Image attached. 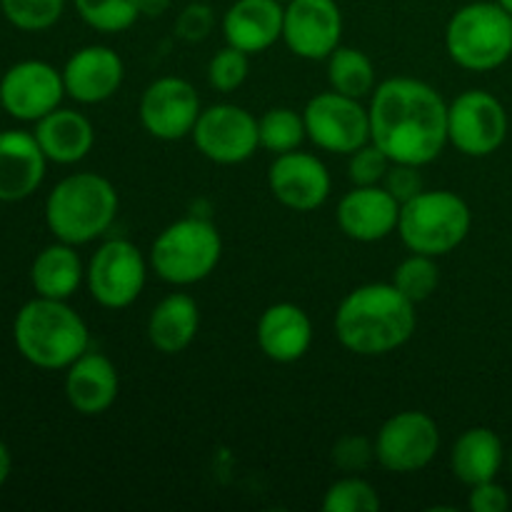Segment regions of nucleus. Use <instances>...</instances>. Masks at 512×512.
Masks as SVG:
<instances>
[{"instance_id":"obj_26","label":"nucleus","mask_w":512,"mask_h":512,"mask_svg":"<svg viewBox=\"0 0 512 512\" xmlns=\"http://www.w3.org/2000/svg\"><path fill=\"white\" fill-rule=\"evenodd\" d=\"M85 280V265L75 245L58 243L40 250L30 268V283L40 298L68 300L78 293Z\"/></svg>"},{"instance_id":"obj_29","label":"nucleus","mask_w":512,"mask_h":512,"mask_svg":"<svg viewBox=\"0 0 512 512\" xmlns=\"http://www.w3.org/2000/svg\"><path fill=\"white\" fill-rule=\"evenodd\" d=\"M80 20L98 33L118 35L133 28L140 13V0H73Z\"/></svg>"},{"instance_id":"obj_32","label":"nucleus","mask_w":512,"mask_h":512,"mask_svg":"<svg viewBox=\"0 0 512 512\" xmlns=\"http://www.w3.org/2000/svg\"><path fill=\"white\" fill-rule=\"evenodd\" d=\"M10 25L25 33L53 28L65 10V0H0Z\"/></svg>"},{"instance_id":"obj_18","label":"nucleus","mask_w":512,"mask_h":512,"mask_svg":"<svg viewBox=\"0 0 512 512\" xmlns=\"http://www.w3.org/2000/svg\"><path fill=\"white\" fill-rule=\"evenodd\" d=\"M125 80V63L110 45H85L63 68L68 98L80 105H100L113 98Z\"/></svg>"},{"instance_id":"obj_41","label":"nucleus","mask_w":512,"mask_h":512,"mask_svg":"<svg viewBox=\"0 0 512 512\" xmlns=\"http://www.w3.org/2000/svg\"><path fill=\"white\" fill-rule=\"evenodd\" d=\"M498 3H500V5H503V8H505V10H508V13L512 15V0H498Z\"/></svg>"},{"instance_id":"obj_8","label":"nucleus","mask_w":512,"mask_h":512,"mask_svg":"<svg viewBox=\"0 0 512 512\" xmlns=\"http://www.w3.org/2000/svg\"><path fill=\"white\" fill-rule=\"evenodd\" d=\"M150 260L125 238H110L100 245L85 268L88 293L100 308L125 310L140 298L148 283Z\"/></svg>"},{"instance_id":"obj_22","label":"nucleus","mask_w":512,"mask_h":512,"mask_svg":"<svg viewBox=\"0 0 512 512\" xmlns=\"http://www.w3.org/2000/svg\"><path fill=\"white\" fill-rule=\"evenodd\" d=\"M43 148L33 133L5 130L0 133V203H18L30 198L45 178Z\"/></svg>"},{"instance_id":"obj_10","label":"nucleus","mask_w":512,"mask_h":512,"mask_svg":"<svg viewBox=\"0 0 512 512\" xmlns=\"http://www.w3.org/2000/svg\"><path fill=\"white\" fill-rule=\"evenodd\" d=\"M308 140L325 153L350 155L370 143V113L363 100L325 90L303 108Z\"/></svg>"},{"instance_id":"obj_3","label":"nucleus","mask_w":512,"mask_h":512,"mask_svg":"<svg viewBox=\"0 0 512 512\" xmlns=\"http://www.w3.org/2000/svg\"><path fill=\"white\" fill-rule=\"evenodd\" d=\"M13 338L18 353L43 370H68L90 350V330L68 300L35 298L15 315Z\"/></svg>"},{"instance_id":"obj_44","label":"nucleus","mask_w":512,"mask_h":512,"mask_svg":"<svg viewBox=\"0 0 512 512\" xmlns=\"http://www.w3.org/2000/svg\"><path fill=\"white\" fill-rule=\"evenodd\" d=\"M280 3H288V0H280Z\"/></svg>"},{"instance_id":"obj_21","label":"nucleus","mask_w":512,"mask_h":512,"mask_svg":"<svg viewBox=\"0 0 512 512\" xmlns=\"http://www.w3.org/2000/svg\"><path fill=\"white\" fill-rule=\"evenodd\" d=\"M255 340L265 358L273 363H298L313 345V323L300 305L273 303L260 315Z\"/></svg>"},{"instance_id":"obj_19","label":"nucleus","mask_w":512,"mask_h":512,"mask_svg":"<svg viewBox=\"0 0 512 512\" xmlns=\"http://www.w3.org/2000/svg\"><path fill=\"white\" fill-rule=\"evenodd\" d=\"M120 395V375L113 360L103 353L80 355L65 373V398L75 413L85 418L108 413Z\"/></svg>"},{"instance_id":"obj_5","label":"nucleus","mask_w":512,"mask_h":512,"mask_svg":"<svg viewBox=\"0 0 512 512\" xmlns=\"http://www.w3.org/2000/svg\"><path fill=\"white\" fill-rule=\"evenodd\" d=\"M450 60L470 73H488L512 58V15L498 0H475L445 25Z\"/></svg>"},{"instance_id":"obj_42","label":"nucleus","mask_w":512,"mask_h":512,"mask_svg":"<svg viewBox=\"0 0 512 512\" xmlns=\"http://www.w3.org/2000/svg\"><path fill=\"white\" fill-rule=\"evenodd\" d=\"M508 468H510V475H512V450L508 453Z\"/></svg>"},{"instance_id":"obj_31","label":"nucleus","mask_w":512,"mask_h":512,"mask_svg":"<svg viewBox=\"0 0 512 512\" xmlns=\"http://www.w3.org/2000/svg\"><path fill=\"white\" fill-rule=\"evenodd\" d=\"M380 505L378 490L360 475L338 478L323 498L325 512H378Z\"/></svg>"},{"instance_id":"obj_39","label":"nucleus","mask_w":512,"mask_h":512,"mask_svg":"<svg viewBox=\"0 0 512 512\" xmlns=\"http://www.w3.org/2000/svg\"><path fill=\"white\" fill-rule=\"evenodd\" d=\"M170 5H173V0H140V13L145 18H158V15L168 13Z\"/></svg>"},{"instance_id":"obj_13","label":"nucleus","mask_w":512,"mask_h":512,"mask_svg":"<svg viewBox=\"0 0 512 512\" xmlns=\"http://www.w3.org/2000/svg\"><path fill=\"white\" fill-rule=\"evenodd\" d=\"M203 113V103L195 85L185 78L165 75L153 80L140 95L138 118L145 133L163 143H175L193 135Z\"/></svg>"},{"instance_id":"obj_20","label":"nucleus","mask_w":512,"mask_h":512,"mask_svg":"<svg viewBox=\"0 0 512 512\" xmlns=\"http://www.w3.org/2000/svg\"><path fill=\"white\" fill-rule=\"evenodd\" d=\"M285 3L280 0H235L223 15V38L248 55H260L283 40Z\"/></svg>"},{"instance_id":"obj_36","label":"nucleus","mask_w":512,"mask_h":512,"mask_svg":"<svg viewBox=\"0 0 512 512\" xmlns=\"http://www.w3.org/2000/svg\"><path fill=\"white\" fill-rule=\"evenodd\" d=\"M215 30V10L208 3H188L175 18V35L185 43H203Z\"/></svg>"},{"instance_id":"obj_7","label":"nucleus","mask_w":512,"mask_h":512,"mask_svg":"<svg viewBox=\"0 0 512 512\" xmlns=\"http://www.w3.org/2000/svg\"><path fill=\"white\" fill-rule=\"evenodd\" d=\"M470 228V205L453 190H423L400 208L398 235L410 253L443 258L465 243Z\"/></svg>"},{"instance_id":"obj_12","label":"nucleus","mask_w":512,"mask_h":512,"mask_svg":"<svg viewBox=\"0 0 512 512\" xmlns=\"http://www.w3.org/2000/svg\"><path fill=\"white\" fill-rule=\"evenodd\" d=\"M193 143L203 158L215 165H240L260 148L258 118L235 103L203 108L193 128Z\"/></svg>"},{"instance_id":"obj_6","label":"nucleus","mask_w":512,"mask_h":512,"mask_svg":"<svg viewBox=\"0 0 512 512\" xmlns=\"http://www.w3.org/2000/svg\"><path fill=\"white\" fill-rule=\"evenodd\" d=\"M223 258V235L208 218L188 215L158 233L150 245V268L160 280L188 288L213 275Z\"/></svg>"},{"instance_id":"obj_35","label":"nucleus","mask_w":512,"mask_h":512,"mask_svg":"<svg viewBox=\"0 0 512 512\" xmlns=\"http://www.w3.org/2000/svg\"><path fill=\"white\" fill-rule=\"evenodd\" d=\"M375 460V445L363 435H343L333 445V463L335 468L343 470L345 475H358L360 470L368 468Z\"/></svg>"},{"instance_id":"obj_11","label":"nucleus","mask_w":512,"mask_h":512,"mask_svg":"<svg viewBox=\"0 0 512 512\" xmlns=\"http://www.w3.org/2000/svg\"><path fill=\"white\" fill-rule=\"evenodd\" d=\"M375 460L388 473H420L440 450V428L433 415L423 410H403L380 425L373 440Z\"/></svg>"},{"instance_id":"obj_14","label":"nucleus","mask_w":512,"mask_h":512,"mask_svg":"<svg viewBox=\"0 0 512 512\" xmlns=\"http://www.w3.org/2000/svg\"><path fill=\"white\" fill-rule=\"evenodd\" d=\"M343 40V10L338 0H288L283 43L295 58L328 60Z\"/></svg>"},{"instance_id":"obj_33","label":"nucleus","mask_w":512,"mask_h":512,"mask_svg":"<svg viewBox=\"0 0 512 512\" xmlns=\"http://www.w3.org/2000/svg\"><path fill=\"white\" fill-rule=\"evenodd\" d=\"M250 75V55L225 43L208 63V83L218 93H235Z\"/></svg>"},{"instance_id":"obj_2","label":"nucleus","mask_w":512,"mask_h":512,"mask_svg":"<svg viewBox=\"0 0 512 512\" xmlns=\"http://www.w3.org/2000/svg\"><path fill=\"white\" fill-rule=\"evenodd\" d=\"M333 328L345 350L363 358H380L413 338L418 313L413 300L393 283H365L340 300Z\"/></svg>"},{"instance_id":"obj_43","label":"nucleus","mask_w":512,"mask_h":512,"mask_svg":"<svg viewBox=\"0 0 512 512\" xmlns=\"http://www.w3.org/2000/svg\"><path fill=\"white\" fill-rule=\"evenodd\" d=\"M0 108H3V100H0Z\"/></svg>"},{"instance_id":"obj_34","label":"nucleus","mask_w":512,"mask_h":512,"mask_svg":"<svg viewBox=\"0 0 512 512\" xmlns=\"http://www.w3.org/2000/svg\"><path fill=\"white\" fill-rule=\"evenodd\" d=\"M393 160L370 140L348 155V178L353 185H383Z\"/></svg>"},{"instance_id":"obj_4","label":"nucleus","mask_w":512,"mask_h":512,"mask_svg":"<svg viewBox=\"0 0 512 512\" xmlns=\"http://www.w3.org/2000/svg\"><path fill=\"white\" fill-rule=\"evenodd\" d=\"M115 185L100 173H73L60 180L45 200V223L55 240L85 245L103 238L118 218Z\"/></svg>"},{"instance_id":"obj_24","label":"nucleus","mask_w":512,"mask_h":512,"mask_svg":"<svg viewBox=\"0 0 512 512\" xmlns=\"http://www.w3.org/2000/svg\"><path fill=\"white\" fill-rule=\"evenodd\" d=\"M200 330V308L193 295L170 293L150 310L148 333L150 345L163 355H178L193 345Z\"/></svg>"},{"instance_id":"obj_17","label":"nucleus","mask_w":512,"mask_h":512,"mask_svg":"<svg viewBox=\"0 0 512 512\" xmlns=\"http://www.w3.org/2000/svg\"><path fill=\"white\" fill-rule=\"evenodd\" d=\"M403 205L383 185H353L338 203L340 230L355 243H380L398 233Z\"/></svg>"},{"instance_id":"obj_16","label":"nucleus","mask_w":512,"mask_h":512,"mask_svg":"<svg viewBox=\"0 0 512 512\" xmlns=\"http://www.w3.org/2000/svg\"><path fill=\"white\" fill-rule=\"evenodd\" d=\"M63 70L43 60H23L13 65L0 80V100L13 118L38 123L65 98Z\"/></svg>"},{"instance_id":"obj_40","label":"nucleus","mask_w":512,"mask_h":512,"mask_svg":"<svg viewBox=\"0 0 512 512\" xmlns=\"http://www.w3.org/2000/svg\"><path fill=\"white\" fill-rule=\"evenodd\" d=\"M10 468H13V460H10L8 445L0 440V488L5 485V480L10 478Z\"/></svg>"},{"instance_id":"obj_38","label":"nucleus","mask_w":512,"mask_h":512,"mask_svg":"<svg viewBox=\"0 0 512 512\" xmlns=\"http://www.w3.org/2000/svg\"><path fill=\"white\" fill-rule=\"evenodd\" d=\"M468 508L473 512H505L510 508V493L498 480L473 485L468 493Z\"/></svg>"},{"instance_id":"obj_23","label":"nucleus","mask_w":512,"mask_h":512,"mask_svg":"<svg viewBox=\"0 0 512 512\" xmlns=\"http://www.w3.org/2000/svg\"><path fill=\"white\" fill-rule=\"evenodd\" d=\"M35 140L45 158L58 165H75L95 145V128L83 113L70 108H55L35 123Z\"/></svg>"},{"instance_id":"obj_9","label":"nucleus","mask_w":512,"mask_h":512,"mask_svg":"<svg viewBox=\"0 0 512 512\" xmlns=\"http://www.w3.org/2000/svg\"><path fill=\"white\" fill-rule=\"evenodd\" d=\"M508 130V110L488 90H465L448 103V143L468 158L498 153Z\"/></svg>"},{"instance_id":"obj_28","label":"nucleus","mask_w":512,"mask_h":512,"mask_svg":"<svg viewBox=\"0 0 512 512\" xmlns=\"http://www.w3.org/2000/svg\"><path fill=\"white\" fill-rule=\"evenodd\" d=\"M258 135L260 148L268 150L273 155L293 153L300 150V145L308 140V130H305L303 110L293 108H270L258 118Z\"/></svg>"},{"instance_id":"obj_27","label":"nucleus","mask_w":512,"mask_h":512,"mask_svg":"<svg viewBox=\"0 0 512 512\" xmlns=\"http://www.w3.org/2000/svg\"><path fill=\"white\" fill-rule=\"evenodd\" d=\"M328 83L335 93L363 100L370 98L378 88V73L365 50L340 43L328 55Z\"/></svg>"},{"instance_id":"obj_30","label":"nucleus","mask_w":512,"mask_h":512,"mask_svg":"<svg viewBox=\"0 0 512 512\" xmlns=\"http://www.w3.org/2000/svg\"><path fill=\"white\" fill-rule=\"evenodd\" d=\"M390 283L400 290L408 300L415 305L425 303L433 298V293L440 285V265L438 258L423 253H410L408 258L400 260L393 270V280Z\"/></svg>"},{"instance_id":"obj_25","label":"nucleus","mask_w":512,"mask_h":512,"mask_svg":"<svg viewBox=\"0 0 512 512\" xmlns=\"http://www.w3.org/2000/svg\"><path fill=\"white\" fill-rule=\"evenodd\" d=\"M505 460L508 455H505L503 440L495 430L483 428V425L465 430L450 450V470L468 488L498 478Z\"/></svg>"},{"instance_id":"obj_37","label":"nucleus","mask_w":512,"mask_h":512,"mask_svg":"<svg viewBox=\"0 0 512 512\" xmlns=\"http://www.w3.org/2000/svg\"><path fill=\"white\" fill-rule=\"evenodd\" d=\"M383 188L388 190L400 205H403L408 203V200H413L418 193H423L425 185H423V175H420L418 165L393 163L388 173H385Z\"/></svg>"},{"instance_id":"obj_15","label":"nucleus","mask_w":512,"mask_h":512,"mask_svg":"<svg viewBox=\"0 0 512 512\" xmlns=\"http://www.w3.org/2000/svg\"><path fill=\"white\" fill-rule=\"evenodd\" d=\"M268 188L283 208L310 213L328 203L333 178L318 155L293 150L273 158L268 168Z\"/></svg>"},{"instance_id":"obj_1","label":"nucleus","mask_w":512,"mask_h":512,"mask_svg":"<svg viewBox=\"0 0 512 512\" xmlns=\"http://www.w3.org/2000/svg\"><path fill=\"white\" fill-rule=\"evenodd\" d=\"M370 140L393 163L425 168L448 145V103L433 85L418 78L378 83L368 103Z\"/></svg>"}]
</instances>
